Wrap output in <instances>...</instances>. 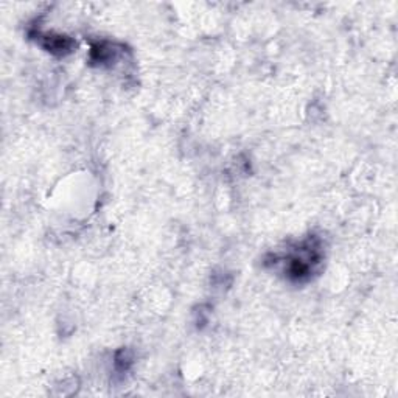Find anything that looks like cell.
I'll list each match as a JSON object with an SVG mask.
<instances>
[{
  "label": "cell",
  "instance_id": "1",
  "mask_svg": "<svg viewBox=\"0 0 398 398\" xmlns=\"http://www.w3.org/2000/svg\"><path fill=\"white\" fill-rule=\"evenodd\" d=\"M283 271L288 280L294 283L308 282L316 274L321 266L324 254H322L321 242L316 237H310L304 240L302 243L292 247L287 255H282Z\"/></svg>",
  "mask_w": 398,
  "mask_h": 398
},
{
  "label": "cell",
  "instance_id": "2",
  "mask_svg": "<svg viewBox=\"0 0 398 398\" xmlns=\"http://www.w3.org/2000/svg\"><path fill=\"white\" fill-rule=\"evenodd\" d=\"M32 36H36V41L39 42V46L50 51L51 55L56 56H64L72 54V50L75 47V42L70 37L63 36V35H54V33H35Z\"/></svg>",
  "mask_w": 398,
  "mask_h": 398
},
{
  "label": "cell",
  "instance_id": "3",
  "mask_svg": "<svg viewBox=\"0 0 398 398\" xmlns=\"http://www.w3.org/2000/svg\"><path fill=\"white\" fill-rule=\"evenodd\" d=\"M118 58V50L111 42H97L91 47L89 51V61L95 66H111L112 63H116Z\"/></svg>",
  "mask_w": 398,
  "mask_h": 398
},
{
  "label": "cell",
  "instance_id": "4",
  "mask_svg": "<svg viewBox=\"0 0 398 398\" xmlns=\"http://www.w3.org/2000/svg\"><path fill=\"white\" fill-rule=\"evenodd\" d=\"M131 364H132L131 353L128 352L126 349L118 350L117 355H116V369L118 372H126L131 367Z\"/></svg>",
  "mask_w": 398,
  "mask_h": 398
}]
</instances>
